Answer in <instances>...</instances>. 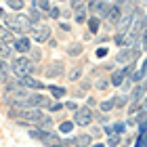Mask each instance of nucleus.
Segmentation results:
<instances>
[{
  "label": "nucleus",
  "instance_id": "5701e85b",
  "mask_svg": "<svg viewBox=\"0 0 147 147\" xmlns=\"http://www.w3.org/2000/svg\"><path fill=\"white\" fill-rule=\"evenodd\" d=\"M46 17H51V19H59V17H61V9L53 4V6H51V11L46 13Z\"/></svg>",
  "mask_w": 147,
  "mask_h": 147
},
{
  "label": "nucleus",
  "instance_id": "a211bd4d",
  "mask_svg": "<svg viewBox=\"0 0 147 147\" xmlns=\"http://www.w3.org/2000/svg\"><path fill=\"white\" fill-rule=\"evenodd\" d=\"M11 55H13V46H6L2 40H0V57H2V59H9Z\"/></svg>",
  "mask_w": 147,
  "mask_h": 147
},
{
  "label": "nucleus",
  "instance_id": "a878e982",
  "mask_svg": "<svg viewBox=\"0 0 147 147\" xmlns=\"http://www.w3.org/2000/svg\"><path fill=\"white\" fill-rule=\"evenodd\" d=\"M0 74H2V76H9L11 74V65L4 61V59H0Z\"/></svg>",
  "mask_w": 147,
  "mask_h": 147
},
{
  "label": "nucleus",
  "instance_id": "b1692460",
  "mask_svg": "<svg viewBox=\"0 0 147 147\" xmlns=\"http://www.w3.org/2000/svg\"><path fill=\"white\" fill-rule=\"evenodd\" d=\"M6 4H9V6H11L13 11H21L23 6H25V2H21V0H9V2H6Z\"/></svg>",
  "mask_w": 147,
  "mask_h": 147
},
{
  "label": "nucleus",
  "instance_id": "f257e3e1",
  "mask_svg": "<svg viewBox=\"0 0 147 147\" xmlns=\"http://www.w3.org/2000/svg\"><path fill=\"white\" fill-rule=\"evenodd\" d=\"M4 25H6L9 32H15V34H21V36H28L32 32V25H30L25 15H6Z\"/></svg>",
  "mask_w": 147,
  "mask_h": 147
},
{
  "label": "nucleus",
  "instance_id": "4c0bfd02",
  "mask_svg": "<svg viewBox=\"0 0 147 147\" xmlns=\"http://www.w3.org/2000/svg\"><path fill=\"white\" fill-rule=\"evenodd\" d=\"M53 147H69V145H63V143H59V145H53Z\"/></svg>",
  "mask_w": 147,
  "mask_h": 147
},
{
  "label": "nucleus",
  "instance_id": "412c9836",
  "mask_svg": "<svg viewBox=\"0 0 147 147\" xmlns=\"http://www.w3.org/2000/svg\"><path fill=\"white\" fill-rule=\"evenodd\" d=\"M126 101H128V97H126V95H118V97H113V107H124Z\"/></svg>",
  "mask_w": 147,
  "mask_h": 147
},
{
  "label": "nucleus",
  "instance_id": "9d476101",
  "mask_svg": "<svg viewBox=\"0 0 147 147\" xmlns=\"http://www.w3.org/2000/svg\"><path fill=\"white\" fill-rule=\"evenodd\" d=\"M13 51H17V53H30V51H32L30 38H28V36H19V38H15V42H13Z\"/></svg>",
  "mask_w": 147,
  "mask_h": 147
},
{
  "label": "nucleus",
  "instance_id": "cd10ccee",
  "mask_svg": "<svg viewBox=\"0 0 147 147\" xmlns=\"http://www.w3.org/2000/svg\"><path fill=\"white\" fill-rule=\"evenodd\" d=\"M107 53H109V49H107V46H99V49L95 51V55H97L99 59H103V57H107Z\"/></svg>",
  "mask_w": 147,
  "mask_h": 147
},
{
  "label": "nucleus",
  "instance_id": "2f4dec72",
  "mask_svg": "<svg viewBox=\"0 0 147 147\" xmlns=\"http://www.w3.org/2000/svg\"><path fill=\"white\" fill-rule=\"evenodd\" d=\"M109 86V80H99V84H97V88H101V90H105Z\"/></svg>",
  "mask_w": 147,
  "mask_h": 147
},
{
  "label": "nucleus",
  "instance_id": "f3484780",
  "mask_svg": "<svg viewBox=\"0 0 147 147\" xmlns=\"http://www.w3.org/2000/svg\"><path fill=\"white\" fill-rule=\"evenodd\" d=\"M30 6H34V9H38L42 15H46V13L51 11V6H53V2H46V0H40V2H30Z\"/></svg>",
  "mask_w": 147,
  "mask_h": 147
},
{
  "label": "nucleus",
  "instance_id": "20e7f679",
  "mask_svg": "<svg viewBox=\"0 0 147 147\" xmlns=\"http://www.w3.org/2000/svg\"><path fill=\"white\" fill-rule=\"evenodd\" d=\"M147 92V78L143 80V82H139L135 88L130 90V95H128V103H130V109H128V116H132L135 113V109L139 107V103H141V99L143 95Z\"/></svg>",
  "mask_w": 147,
  "mask_h": 147
},
{
  "label": "nucleus",
  "instance_id": "c9c22d12",
  "mask_svg": "<svg viewBox=\"0 0 147 147\" xmlns=\"http://www.w3.org/2000/svg\"><path fill=\"white\" fill-rule=\"evenodd\" d=\"M141 109H143V111L147 113V99H145V103H143V107H141Z\"/></svg>",
  "mask_w": 147,
  "mask_h": 147
},
{
  "label": "nucleus",
  "instance_id": "aec40b11",
  "mask_svg": "<svg viewBox=\"0 0 147 147\" xmlns=\"http://www.w3.org/2000/svg\"><path fill=\"white\" fill-rule=\"evenodd\" d=\"M99 107H101L103 113L111 111V109H113V99H105V101H101V105H99Z\"/></svg>",
  "mask_w": 147,
  "mask_h": 147
},
{
  "label": "nucleus",
  "instance_id": "0eeeda50",
  "mask_svg": "<svg viewBox=\"0 0 147 147\" xmlns=\"http://www.w3.org/2000/svg\"><path fill=\"white\" fill-rule=\"evenodd\" d=\"M32 38H34L36 42H40V44L49 42V40H51V28H49V25H44V23L32 25Z\"/></svg>",
  "mask_w": 147,
  "mask_h": 147
},
{
  "label": "nucleus",
  "instance_id": "f8f14e48",
  "mask_svg": "<svg viewBox=\"0 0 147 147\" xmlns=\"http://www.w3.org/2000/svg\"><path fill=\"white\" fill-rule=\"evenodd\" d=\"M120 15H122L120 2H113V4H111V9H109V13H107V17H105V21H107L109 25H118V21H120Z\"/></svg>",
  "mask_w": 147,
  "mask_h": 147
},
{
  "label": "nucleus",
  "instance_id": "f704fd0d",
  "mask_svg": "<svg viewBox=\"0 0 147 147\" xmlns=\"http://www.w3.org/2000/svg\"><path fill=\"white\" fill-rule=\"evenodd\" d=\"M103 132H105V135H109V137L113 135V130H111V126H105V130H103Z\"/></svg>",
  "mask_w": 147,
  "mask_h": 147
},
{
  "label": "nucleus",
  "instance_id": "4468645a",
  "mask_svg": "<svg viewBox=\"0 0 147 147\" xmlns=\"http://www.w3.org/2000/svg\"><path fill=\"white\" fill-rule=\"evenodd\" d=\"M111 86H122L126 82V71L124 69H116V71H111Z\"/></svg>",
  "mask_w": 147,
  "mask_h": 147
},
{
  "label": "nucleus",
  "instance_id": "9b49d317",
  "mask_svg": "<svg viewBox=\"0 0 147 147\" xmlns=\"http://www.w3.org/2000/svg\"><path fill=\"white\" fill-rule=\"evenodd\" d=\"M63 145H69V147H88V145H90V135H78V137H71V139H67Z\"/></svg>",
  "mask_w": 147,
  "mask_h": 147
},
{
  "label": "nucleus",
  "instance_id": "ddd939ff",
  "mask_svg": "<svg viewBox=\"0 0 147 147\" xmlns=\"http://www.w3.org/2000/svg\"><path fill=\"white\" fill-rule=\"evenodd\" d=\"M71 9L76 11L74 13V19L78 23H84L86 21V2H71Z\"/></svg>",
  "mask_w": 147,
  "mask_h": 147
},
{
  "label": "nucleus",
  "instance_id": "393cba45",
  "mask_svg": "<svg viewBox=\"0 0 147 147\" xmlns=\"http://www.w3.org/2000/svg\"><path fill=\"white\" fill-rule=\"evenodd\" d=\"M111 130H113V135H118V137H120V135H122V132L126 130V124H124V122H118V124H113V126H111Z\"/></svg>",
  "mask_w": 147,
  "mask_h": 147
},
{
  "label": "nucleus",
  "instance_id": "c85d7f7f",
  "mask_svg": "<svg viewBox=\"0 0 147 147\" xmlns=\"http://www.w3.org/2000/svg\"><path fill=\"white\" fill-rule=\"evenodd\" d=\"M118 143H120V137H118V135H111V137L107 139V147H116Z\"/></svg>",
  "mask_w": 147,
  "mask_h": 147
},
{
  "label": "nucleus",
  "instance_id": "c756f323",
  "mask_svg": "<svg viewBox=\"0 0 147 147\" xmlns=\"http://www.w3.org/2000/svg\"><path fill=\"white\" fill-rule=\"evenodd\" d=\"M61 109H63L61 101H55V103H51V105H49V111H61Z\"/></svg>",
  "mask_w": 147,
  "mask_h": 147
},
{
  "label": "nucleus",
  "instance_id": "39448f33",
  "mask_svg": "<svg viewBox=\"0 0 147 147\" xmlns=\"http://www.w3.org/2000/svg\"><path fill=\"white\" fill-rule=\"evenodd\" d=\"M139 55H141V49H139V46H124V49L118 53L116 61H118V63H126V65H130V63H137Z\"/></svg>",
  "mask_w": 147,
  "mask_h": 147
},
{
  "label": "nucleus",
  "instance_id": "6ab92c4d",
  "mask_svg": "<svg viewBox=\"0 0 147 147\" xmlns=\"http://www.w3.org/2000/svg\"><path fill=\"white\" fill-rule=\"evenodd\" d=\"M99 25H101V21H99L97 17H88V30L92 32V34H97V32H99Z\"/></svg>",
  "mask_w": 147,
  "mask_h": 147
},
{
  "label": "nucleus",
  "instance_id": "4be33fe9",
  "mask_svg": "<svg viewBox=\"0 0 147 147\" xmlns=\"http://www.w3.org/2000/svg\"><path fill=\"white\" fill-rule=\"evenodd\" d=\"M71 130H74V122H61L59 124V132H63V135H67Z\"/></svg>",
  "mask_w": 147,
  "mask_h": 147
},
{
  "label": "nucleus",
  "instance_id": "2eb2a0df",
  "mask_svg": "<svg viewBox=\"0 0 147 147\" xmlns=\"http://www.w3.org/2000/svg\"><path fill=\"white\" fill-rule=\"evenodd\" d=\"M46 90L53 95V99H63L65 95H67V90H65L63 86H55V84H49V86H46Z\"/></svg>",
  "mask_w": 147,
  "mask_h": 147
},
{
  "label": "nucleus",
  "instance_id": "1a4fd4ad",
  "mask_svg": "<svg viewBox=\"0 0 147 147\" xmlns=\"http://www.w3.org/2000/svg\"><path fill=\"white\" fill-rule=\"evenodd\" d=\"M63 63L61 61H53V63H49L44 67V76L46 78H59V76H63Z\"/></svg>",
  "mask_w": 147,
  "mask_h": 147
},
{
  "label": "nucleus",
  "instance_id": "bb28decb",
  "mask_svg": "<svg viewBox=\"0 0 147 147\" xmlns=\"http://www.w3.org/2000/svg\"><path fill=\"white\" fill-rule=\"evenodd\" d=\"M67 53H69L71 57H76V55H80V53H82V44H71Z\"/></svg>",
  "mask_w": 147,
  "mask_h": 147
},
{
  "label": "nucleus",
  "instance_id": "58836bf2",
  "mask_svg": "<svg viewBox=\"0 0 147 147\" xmlns=\"http://www.w3.org/2000/svg\"><path fill=\"white\" fill-rule=\"evenodd\" d=\"M2 17H4V11H2V9H0V19H2Z\"/></svg>",
  "mask_w": 147,
  "mask_h": 147
},
{
  "label": "nucleus",
  "instance_id": "6e6552de",
  "mask_svg": "<svg viewBox=\"0 0 147 147\" xmlns=\"http://www.w3.org/2000/svg\"><path fill=\"white\" fill-rule=\"evenodd\" d=\"M15 84L19 86V88L34 90V92H38V90H42V88H44V82H40V80L32 78V76H28V78H19V80H15Z\"/></svg>",
  "mask_w": 147,
  "mask_h": 147
},
{
  "label": "nucleus",
  "instance_id": "f03ea898",
  "mask_svg": "<svg viewBox=\"0 0 147 147\" xmlns=\"http://www.w3.org/2000/svg\"><path fill=\"white\" fill-rule=\"evenodd\" d=\"M34 69H36V65L32 63L28 57H19V59H15V61L11 63V71L17 76V80H19V78L32 76V74H34Z\"/></svg>",
  "mask_w": 147,
  "mask_h": 147
},
{
  "label": "nucleus",
  "instance_id": "423d86ee",
  "mask_svg": "<svg viewBox=\"0 0 147 147\" xmlns=\"http://www.w3.org/2000/svg\"><path fill=\"white\" fill-rule=\"evenodd\" d=\"M92 120H95V113H92V109L90 107H78L76 111H74V126H88V124H92Z\"/></svg>",
  "mask_w": 147,
  "mask_h": 147
},
{
  "label": "nucleus",
  "instance_id": "dca6fc26",
  "mask_svg": "<svg viewBox=\"0 0 147 147\" xmlns=\"http://www.w3.org/2000/svg\"><path fill=\"white\" fill-rule=\"evenodd\" d=\"M42 13H40L38 9H34V6H30V15H28V21H30V25H38L40 21H42Z\"/></svg>",
  "mask_w": 147,
  "mask_h": 147
},
{
  "label": "nucleus",
  "instance_id": "7c9ffc66",
  "mask_svg": "<svg viewBox=\"0 0 147 147\" xmlns=\"http://www.w3.org/2000/svg\"><path fill=\"white\" fill-rule=\"evenodd\" d=\"M80 76H82V69H80V67H76V69H74V71L69 74V80H78Z\"/></svg>",
  "mask_w": 147,
  "mask_h": 147
},
{
  "label": "nucleus",
  "instance_id": "72a5a7b5",
  "mask_svg": "<svg viewBox=\"0 0 147 147\" xmlns=\"http://www.w3.org/2000/svg\"><path fill=\"white\" fill-rule=\"evenodd\" d=\"M92 135H95V137H101V135H103V130L99 128V126H95V128H92Z\"/></svg>",
  "mask_w": 147,
  "mask_h": 147
},
{
  "label": "nucleus",
  "instance_id": "473e14b6",
  "mask_svg": "<svg viewBox=\"0 0 147 147\" xmlns=\"http://www.w3.org/2000/svg\"><path fill=\"white\" fill-rule=\"evenodd\" d=\"M63 107H67V109H74V111H76V109H78V105H76V103H74V101H69V103H65V105H63Z\"/></svg>",
  "mask_w": 147,
  "mask_h": 147
},
{
  "label": "nucleus",
  "instance_id": "e433bc0d",
  "mask_svg": "<svg viewBox=\"0 0 147 147\" xmlns=\"http://www.w3.org/2000/svg\"><path fill=\"white\" fill-rule=\"evenodd\" d=\"M90 147H105L103 143H95V145H90Z\"/></svg>",
  "mask_w": 147,
  "mask_h": 147
},
{
  "label": "nucleus",
  "instance_id": "7ed1b4c3",
  "mask_svg": "<svg viewBox=\"0 0 147 147\" xmlns=\"http://www.w3.org/2000/svg\"><path fill=\"white\" fill-rule=\"evenodd\" d=\"M30 137L32 139H38V141H42L44 145H59L61 143V139H59L57 132H51V130H42V128H30Z\"/></svg>",
  "mask_w": 147,
  "mask_h": 147
}]
</instances>
